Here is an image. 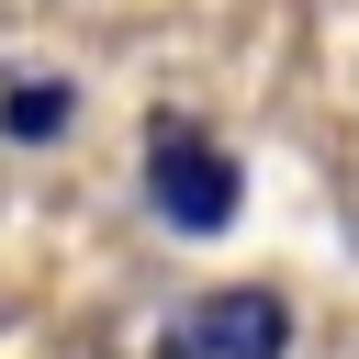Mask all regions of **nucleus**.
<instances>
[{
    "label": "nucleus",
    "mask_w": 359,
    "mask_h": 359,
    "mask_svg": "<svg viewBox=\"0 0 359 359\" xmlns=\"http://www.w3.org/2000/svg\"><path fill=\"white\" fill-rule=\"evenodd\" d=\"M146 202H157V224H180V236H224L236 224V202H247V168L202 135V123H146Z\"/></svg>",
    "instance_id": "f257e3e1"
},
{
    "label": "nucleus",
    "mask_w": 359,
    "mask_h": 359,
    "mask_svg": "<svg viewBox=\"0 0 359 359\" xmlns=\"http://www.w3.org/2000/svg\"><path fill=\"white\" fill-rule=\"evenodd\" d=\"M280 348H292V303H280V292H258V280L202 292V303L157 337V359H280Z\"/></svg>",
    "instance_id": "f03ea898"
},
{
    "label": "nucleus",
    "mask_w": 359,
    "mask_h": 359,
    "mask_svg": "<svg viewBox=\"0 0 359 359\" xmlns=\"http://www.w3.org/2000/svg\"><path fill=\"white\" fill-rule=\"evenodd\" d=\"M0 123H11V135H56V123H67V79H34V90H11V101H0Z\"/></svg>",
    "instance_id": "7ed1b4c3"
}]
</instances>
